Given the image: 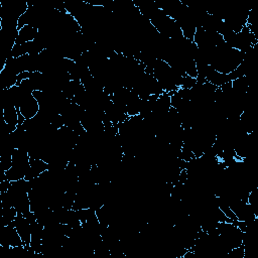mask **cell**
Returning a JSON list of instances; mask_svg holds the SVG:
<instances>
[{
    "instance_id": "2",
    "label": "cell",
    "mask_w": 258,
    "mask_h": 258,
    "mask_svg": "<svg viewBox=\"0 0 258 258\" xmlns=\"http://www.w3.org/2000/svg\"><path fill=\"white\" fill-rule=\"evenodd\" d=\"M13 225L20 235L23 245H29L31 240V228L30 223L27 221L24 215L18 213L15 220L13 221Z\"/></svg>"
},
{
    "instance_id": "1",
    "label": "cell",
    "mask_w": 258,
    "mask_h": 258,
    "mask_svg": "<svg viewBox=\"0 0 258 258\" xmlns=\"http://www.w3.org/2000/svg\"><path fill=\"white\" fill-rule=\"evenodd\" d=\"M16 109L25 119H30L38 114L39 103L32 94H26L22 98L19 107Z\"/></svg>"
},
{
    "instance_id": "3",
    "label": "cell",
    "mask_w": 258,
    "mask_h": 258,
    "mask_svg": "<svg viewBox=\"0 0 258 258\" xmlns=\"http://www.w3.org/2000/svg\"><path fill=\"white\" fill-rule=\"evenodd\" d=\"M38 33V28L33 25H25L18 29V35L15 43L22 44L26 42L33 41Z\"/></svg>"
}]
</instances>
